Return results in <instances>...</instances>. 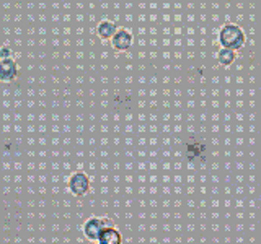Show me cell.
Masks as SVG:
<instances>
[{
  "label": "cell",
  "instance_id": "cell-1",
  "mask_svg": "<svg viewBox=\"0 0 261 244\" xmlns=\"http://www.w3.org/2000/svg\"><path fill=\"white\" fill-rule=\"evenodd\" d=\"M217 39H219V44L222 47L233 49V51H240V49L245 46V41H247L243 29L235 23L224 24L219 31Z\"/></svg>",
  "mask_w": 261,
  "mask_h": 244
},
{
  "label": "cell",
  "instance_id": "cell-2",
  "mask_svg": "<svg viewBox=\"0 0 261 244\" xmlns=\"http://www.w3.org/2000/svg\"><path fill=\"white\" fill-rule=\"evenodd\" d=\"M110 225H113L111 220L93 217V218H88L87 220V222L84 223V228H82V230H84V236H85L88 241L98 242V238H100L101 231L105 230L106 226H110Z\"/></svg>",
  "mask_w": 261,
  "mask_h": 244
},
{
  "label": "cell",
  "instance_id": "cell-3",
  "mask_svg": "<svg viewBox=\"0 0 261 244\" xmlns=\"http://www.w3.org/2000/svg\"><path fill=\"white\" fill-rule=\"evenodd\" d=\"M67 187L72 195L75 197H84V195L88 194L90 191V177L88 174H85L84 171H77L69 177V182Z\"/></svg>",
  "mask_w": 261,
  "mask_h": 244
},
{
  "label": "cell",
  "instance_id": "cell-4",
  "mask_svg": "<svg viewBox=\"0 0 261 244\" xmlns=\"http://www.w3.org/2000/svg\"><path fill=\"white\" fill-rule=\"evenodd\" d=\"M111 46L114 51L118 52H126L133 46V35L127 29H118L111 38Z\"/></svg>",
  "mask_w": 261,
  "mask_h": 244
},
{
  "label": "cell",
  "instance_id": "cell-5",
  "mask_svg": "<svg viewBox=\"0 0 261 244\" xmlns=\"http://www.w3.org/2000/svg\"><path fill=\"white\" fill-rule=\"evenodd\" d=\"M18 64L13 60V57L0 60V81H13L18 77Z\"/></svg>",
  "mask_w": 261,
  "mask_h": 244
},
{
  "label": "cell",
  "instance_id": "cell-6",
  "mask_svg": "<svg viewBox=\"0 0 261 244\" xmlns=\"http://www.w3.org/2000/svg\"><path fill=\"white\" fill-rule=\"evenodd\" d=\"M121 241H122L121 233L114 225L106 226L101 231L100 238H98V244H121Z\"/></svg>",
  "mask_w": 261,
  "mask_h": 244
},
{
  "label": "cell",
  "instance_id": "cell-7",
  "mask_svg": "<svg viewBox=\"0 0 261 244\" xmlns=\"http://www.w3.org/2000/svg\"><path fill=\"white\" fill-rule=\"evenodd\" d=\"M116 31H118L116 23L108 21V20L101 21V23L96 26V35L100 36L103 41H111V38L114 36V33H116Z\"/></svg>",
  "mask_w": 261,
  "mask_h": 244
},
{
  "label": "cell",
  "instance_id": "cell-8",
  "mask_svg": "<svg viewBox=\"0 0 261 244\" xmlns=\"http://www.w3.org/2000/svg\"><path fill=\"white\" fill-rule=\"evenodd\" d=\"M237 51L233 49H227V47H220V51L217 52V60L220 65H224V67H228V65H232L237 59Z\"/></svg>",
  "mask_w": 261,
  "mask_h": 244
},
{
  "label": "cell",
  "instance_id": "cell-9",
  "mask_svg": "<svg viewBox=\"0 0 261 244\" xmlns=\"http://www.w3.org/2000/svg\"><path fill=\"white\" fill-rule=\"evenodd\" d=\"M0 57H2V59H10V57H13V51L8 46L0 47Z\"/></svg>",
  "mask_w": 261,
  "mask_h": 244
},
{
  "label": "cell",
  "instance_id": "cell-10",
  "mask_svg": "<svg viewBox=\"0 0 261 244\" xmlns=\"http://www.w3.org/2000/svg\"><path fill=\"white\" fill-rule=\"evenodd\" d=\"M0 60H2V57H0Z\"/></svg>",
  "mask_w": 261,
  "mask_h": 244
}]
</instances>
